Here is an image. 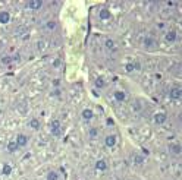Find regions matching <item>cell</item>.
I'll return each instance as SVG.
<instances>
[{
  "label": "cell",
  "mask_w": 182,
  "mask_h": 180,
  "mask_svg": "<svg viewBox=\"0 0 182 180\" xmlns=\"http://www.w3.org/2000/svg\"><path fill=\"white\" fill-rule=\"evenodd\" d=\"M95 168L97 170H101V171H104L106 168H107V163L104 160H99L97 163H95Z\"/></svg>",
  "instance_id": "8fae6325"
},
{
  "label": "cell",
  "mask_w": 182,
  "mask_h": 180,
  "mask_svg": "<svg viewBox=\"0 0 182 180\" xmlns=\"http://www.w3.org/2000/svg\"><path fill=\"white\" fill-rule=\"evenodd\" d=\"M135 163H142V160H144V158H142V157H138V155H135Z\"/></svg>",
  "instance_id": "7402d4cb"
},
{
  "label": "cell",
  "mask_w": 182,
  "mask_h": 180,
  "mask_svg": "<svg viewBox=\"0 0 182 180\" xmlns=\"http://www.w3.org/2000/svg\"><path fill=\"white\" fill-rule=\"evenodd\" d=\"M29 9H34V10H37V9H40L41 6H43V2L41 0H31V2H28L27 5Z\"/></svg>",
  "instance_id": "5b68a950"
},
{
  "label": "cell",
  "mask_w": 182,
  "mask_h": 180,
  "mask_svg": "<svg viewBox=\"0 0 182 180\" xmlns=\"http://www.w3.org/2000/svg\"><path fill=\"white\" fill-rule=\"evenodd\" d=\"M10 21L9 12H0V24H7Z\"/></svg>",
  "instance_id": "30bf717a"
},
{
  "label": "cell",
  "mask_w": 182,
  "mask_h": 180,
  "mask_svg": "<svg viewBox=\"0 0 182 180\" xmlns=\"http://www.w3.org/2000/svg\"><path fill=\"white\" fill-rule=\"evenodd\" d=\"M166 117H168L166 113H157L154 116V122L157 123V125H163V123L166 122Z\"/></svg>",
  "instance_id": "8992f818"
},
{
  "label": "cell",
  "mask_w": 182,
  "mask_h": 180,
  "mask_svg": "<svg viewBox=\"0 0 182 180\" xmlns=\"http://www.w3.org/2000/svg\"><path fill=\"white\" fill-rule=\"evenodd\" d=\"M182 97V89L179 87H173L170 89V98H173V100H181Z\"/></svg>",
  "instance_id": "3957f363"
},
{
  "label": "cell",
  "mask_w": 182,
  "mask_h": 180,
  "mask_svg": "<svg viewBox=\"0 0 182 180\" xmlns=\"http://www.w3.org/2000/svg\"><path fill=\"white\" fill-rule=\"evenodd\" d=\"M165 40L169 41V43L175 41V40H176V31H173V29L168 31V32H166V35H165Z\"/></svg>",
  "instance_id": "ba28073f"
},
{
  "label": "cell",
  "mask_w": 182,
  "mask_h": 180,
  "mask_svg": "<svg viewBox=\"0 0 182 180\" xmlns=\"http://www.w3.org/2000/svg\"><path fill=\"white\" fill-rule=\"evenodd\" d=\"M104 144H106V147H109V148L115 147V145H116V136H115V135H109V136H106Z\"/></svg>",
  "instance_id": "277c9868"
},
{
  "label": "cell",
  "mask_w": 182,
  "mask_h": 180,
  "mask_svg": "<svg viewBox=\"0 0 182 180\" xmlns=\"http://www.w3.org/2000/svg\"><path fill=\"white\" fill-rule=\"evenodd\" d=\"M170 151L175 154V155H179V154H181V147L173 144V145H170Z\"/></svg>",
  "instance_id": "e0dca14e"
},
{
  "label": "cell",
  "mask_w": 182,
  "mask_h": 180,
  "mask_svg": "<svg viewBox=\"0 0 182 180\" xmlns=\"http://www.w3.org/2000/svg\"><path fill=\"white\" fill-rule=\"evenodd\" d=\"M81 116H82V119L84 120H91L93 119V116H94V113H93V110H90V108H84Z\"/></svg>",
  "instance_id": "52a82bcc"
},
{
  "label": "cell",
  "mask_w": 182,
  "mask_h": 180,
  "mask_svg": "<svg viewBox=\"0 0 182 180\" xmlns=\"http://www.w3.org/2000/svg\"><path fill=\"white\" fill-rule=\"evenodd\" d=\"M50 132H52V135L56 136V138H59V136L62 135L60 122H59V120H53V122L50 123Z\"/></svg>",
  "instance_id": "6da1fadb"
},
{
  "label": "cell",
  "mask_w": 182,
  "mask_h": 180,
  "mask_svg": "<svg viewBox=\"0 0 182 180\" xmlns=\"http://www.w3.org/2000/svg\"><path fill=\"white\" fill-rule=\"evenodd\" d=\"M29 127H31V129H40V122H38V119H31Z\"/></svg>",
  "instance_id": "2e32d148"
},
{
  "label": "cell",
  "mask_w": 182,
  "mask_h": 180,
  "mask_svg": "<svg viewBox=\"0 0 182 180\" xmlns=\"http://www.w3.org/2000/svg\"><path fill=\"white\" fill-rule=\"evenodd\" d=\"M95 87H97V88H103V87H104V79L99 78V79L95 81Z\"/></svg>",
  "instance_id": "ffe728a7"
},
{
  "label": "cell",
  "mask_w": 182,
  "mask_h": 180,
  "mask_svg": "<svg viewBox=\"0 0 182 180\" xmlns=\"http://www.w3.org/2000/svg\"><path fill=\"white\" fill-rule=\"evenodd\" d=\"M104 46H106V48L110 50V51H113V50L116 48V44H115V41H113V40H106Z\"/></svg>",
  "instance_id": "7c38bea8"
},
{
  "label": "cell",
  "mask_w": 182,
  "mask_h": 180,
  "mask_svg": "<svg viewBox=\"0 0 182 180\" xmlns=\"http://www.w3.org/2000/svg\"><path fill=\"white\" fill-rule=\"evenodd\" d=\"M10 62V57H3V63H9Z\"/></svg>",
  "instance_id": "603a6c76"
},
{
  "label": "cell",
  "mask_w": 182,
  "mask_h": 180,
  "mask_svg": "<svg viewBox=\"0 0 182 180\" xmlns=\"http://www.w3.org/2000/svg\"><path fill=\"white\" fill-rule=\"evenodd\" d=\"M125 69H126V72H134L135 69H138V65H135V63H128Z\"/></svg>",
  "instance_id": "ac0fdd59"
},
{
  "label": "cell",
  "mask_w": 182,
  "mask_h": 180,
  "mask_svg": "<svg viewBox=\"0 0 182 180\" xmlns=\"http://www.w3.org/2000/svg\"><path fill=\"white\" fill-rule=\"evenodd\" d=\"M46 180H57V173H54V171H50V173L47 174Z\"/></svg>",
  "instance_id": "d6986e66"
},
{
  "label": "cell",
  "mask_w": 182,
  "mask_h": 180,
  "mask_svg": "<svg viewBox=\"0 0 182 180\" xmlns=\"http://www.w3.org/2000/svg\"><path fill=\"white\" fill-rule=\"evenodd\" d=\"M54 27H56V24H54L53 21H50V22H47V28H50V29H53Z\"/></svg>",
  "instance_id": "44dd1931"
},
{
  "label": "cell",
  "mask_w": 182,
  "mask_h": 180,
  "mask_svg": "<svg viewBox=\"0 0 182 180\" xmlns=\"http://www.w3.org/2000/svg\"><path fill=\"white\" fill-rule=\"evenodd\" d=\"M7 149H9V152H15V151L18 149V145H16V142H15V141H10V142L7 144Z\"/></svg>",
  "instance_id": "4fadbf2b"
},
{
  "label": "cell",
  "mask_w": 182,
  "mask_h": 180,
  "mask_svg": "<svg viewBox=\"0 0 182 180\" xmlns=\"http://www.w3.org/2000/svg\"><path fill=\"white\" fill-rule=\"evenodd\" d=\"M95 133H97V130H95V129H93V130H91V136H95Z\"/></svg>",
  "instance_id": "cb8c5ba5"
},
{
  "label": "cell",
  "mask_w": 182,
  "mask_h": 180,
  "mask_svg": "<svg viewBox=\"0 0 182 180\" xmlns=\"http://www.w3.org/2000/svg\"><path fill=\"white\" fill-rule=\"evenodd\" d=\"M28 136L27 135H18V136H16V141H15V142H16V145H18V148L19 147H27L28 145Z\"/></svg>",
  "instance_id": "7a4b0ae2"
},
{
  "label": "cell",
  "mask_w": 182,
  "mask_h": 180,
  "mask_svg": "<svg viewBox=\"0 0 182 180\" xmlns=\"http://www.w3.org/2000/svg\"><path fill=\"white\" fill-rule=\"evenodd\" d=\"M112 15H110V12H109L107 9H101L100 10V18L101 19H109Z\"/></svg>",
  "instance_id": "5bb4252c"
},
{
  "label": "cell",
  "mask_w": 182,
  "mask_h": 180,
  "mask_svg": "<svg viewBox=\"0 0 182 180\" xmlns=\"http://www.w3.org/2000/svg\"><path fill=\"white\" fill-rule=\"evenodd\" d=\"M113 97H115V100L116 101H125V98H126V94L123 92V91H115L113 92Z\"/></svg>",
  "instance_id": "9c48e42d"
},
{
  "label": "cell",
  "mask_w": 182,
  "mask_h": 180,
  "mask_svg": "<svg viewBox=\"0 0 182 180\" xmlns=\"http://www.w3.org/2000/svg\"><path fill=\"white\" fill-rule=\"evenodd\" d=\"M2 173H3V176H9V174L12 173V167L9 166V164H3V170H2Z\"/></svg>",
  "instance_id": "9a60e30c"
}]
</instances>
